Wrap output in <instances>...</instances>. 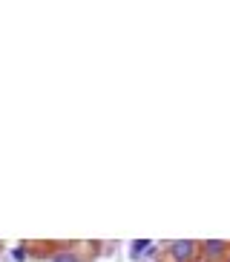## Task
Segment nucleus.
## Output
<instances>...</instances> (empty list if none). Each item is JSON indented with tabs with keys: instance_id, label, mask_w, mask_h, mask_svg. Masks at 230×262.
<instances>
[{
	"instance_id": "f03ea898",
	"label": "nucleus",
	"mask_w": 230,
	"mask_h": 262,
	"mask_svg": "<svg viewBox=\"0 0 230 262\" xmlns=\"http://www.w3.org/2000/svg\"><path fill=\"white\" fill-rule=\"evenodd\" d=\"M204 248H207V253H210V256H219V253L224 251L227 245H224L221 239H207V242H204Z\"/></svg>"
},
{
	"instance_id": "20e7f679",
	"label": "nucleus",
	"mask_w": 230,
	"mask_h": 262,
	"mask_svg": "<svg viewBox=\"0 0 230 262\" xmlns=\"http://www.w3.org/2000/svg\"><path fill=\"white\" fill-rule=\"evenodd\" d=\"M55 262H78V256H75V253H58Z\"/></svg>"
},
{
	"instance_id": "39448f33",
	"label": "nucleus",
	"mask_w": 230,
	"mask_h": 262,
	"mask_svg": "<svg viewBox=\"0 0 230 262\" xmlns=\"http://www.w3.org/2000/svg\"><path fill=\"white\" fill-rule=\"evenodd\" d=\"M227 262H230V256H227Z\"/></svg>"
},
{
	"instance_id": "7ed1b4c3",
	"label": "nucleus",
	"mask_w": 230,
	"mask_h": 262,
	"mask_svg": "<svg viewBox=\"0 0 230 262\" xmlns=\"http://www.w3.org/2000/svg\"><path fill=\"white\" fill-rule=\"evenodd\" d=\"M147 248H152V242L150 239H141V242H132V251H130V256L132 259H138L141 253L147 251Z\"/></svg>"
},
{
	"instance_id": "f257e3e1",
	"label": "nucleus",
	"mask_w": 230,
	"mask_h": 262,
	"mask_svg": "<svg viewBox=\"0 0 230 262\" xmlns=\"http://www.w3.org/2000/svg\"><path fill=\"white\" fill-rule=\"evenodd\" d=\"M170 253H173V259H176V262H187V259H193V253H196V242H193V239L173 242Z\"/></svg>"
}]
</instances>
